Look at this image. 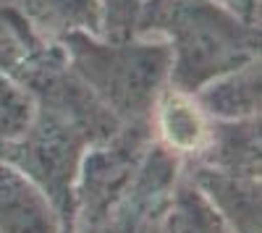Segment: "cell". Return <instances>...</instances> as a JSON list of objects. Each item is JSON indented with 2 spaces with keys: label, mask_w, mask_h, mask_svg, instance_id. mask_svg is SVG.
Returning a JSON list of instances; mask_svg holds the SVG:
<instances>
[{
  "label": "cell",
  "mask_w": 262,
  "mask_h": 233,
  "mask_svg": "<svg viewBox=\"0 0 262 233\" xmlns=\"http://www.w3.org/2000/svg\"><path fill=\"white\" fill-rule=\"evenodd\" d=\"M137 34L160 37L170 55L168 84L184 92L202 89L259 58V27L238 18L217 0H144Z\"/></svg>",
  "instance_id": "6da1fadb"
},
{
  "label": "cell",
  "mask_w": 262,
  "mask_h": 233,
  "mask_svg": "<svg viewBox=\"0 0 262 233\" xmlns=\"http://www.w3.org/2000/svg\"><path fill=\"white\" fill-rule=\"evenodd\" d=\"M181 168L221 213L231 233H262V186L257 176L221 173L189 162H181Z\"/></svg>",
  "instance_id": "5b68a950"
},
{
  "label": "cell",
  "mask_w": 262,
  "mask_h": 233,
  "mask_svg": "<svg viewBox=\"0 0 262 233\" xmlns=\"http://www.w3.org/2000/svg\"><path fill=\"white\" fill-rule=\"evenodd\" d=\"M0 233H63L55 207L16 168L0 160Z\"/></svg>",
  "instance_id": "ba28073f"
},
{
  "label": "cell",
  "mask_w": 262,
  "mask_h": 233,
  "mask_svg": "<svg viewBox=\"0 0 262 233\" xmlns=\"http://www.w3.org/2000/svg\"><path fill=\"white\" fill-rule=\"evenodd\" d=\"M149 129L155 139L168 155L179 162H191L200 157L205 144L210 139L212 118L202 110L191 92L168 87L158 95L149 113Z\"/></svg>",
  "instance_id": "277c9868"
},
{
  "label": "cell",
  "mask_w": 262,
  "mask_h": 233,
  "mask_svg": "<svg viewBox=\"0 0 262 233\" xmlns=\"http://www.w3.org/2000/svg\"><path fill=\"white\" fill-rule=\"evenodd\" d=\"M179 171L181 162L152 142L131 183L100 213L79 220L74 233H165L168 202Z\"/></svg>",
  "instance_id": "3957f363"
},
{
  "label": "cell",
  "mask_w": 262,
  "mask_h": 233,
  "mask_svg": "<svg viewBox=\"0 0 262 233\" xmlns=\"http://www.w3.org/2000/svg\"><path fill=\"white\" fill-rule=\"evenodd\" d=\"M165 233H231L221 213L200 192V186L184 173V168L179 171L168 202Z\"/></svg>",
  "instance_id": "30bf717a"
},
{
  "label": "cell",
  "mask_w": 262,
  "mask_h": 233,
  "mask_svg": "<svg viewBox=\"0 0 262 233\" xmlns=\"http://www.w3.org/2000/svg\"><path fill=\"white\" fill-rule=\"evenodd\" d=\"M8 6L34 37L53 45L71 34L105 37L102 0H11Z\"/></svg>",
  "instance_id": "8992f818"
},
{
  "label": "cell",
  "mask_w": 262,
  "mask_h": 233,
  "mask_svg": "<svg viewBox=\"0 0 262 233\" xmlns=\"http://www.w3.org/2000/svg\"><path fill=\"white\" fill-rule=\"evenodd\" d=\"M217 3L226 6L228 11H233L238 18L259 27V0H217Z\"/></svg>",
  "instance_id": "4fadbf2b"
},
{
  "label": "cell",
  "mask_w": 262,
  "mask_h": 233,
  "mask_svg": "<svg viewBox=\"0 0 262 233\" xmlns=\"http://www.w3.org/2000/svg\"><path fill=\"white\" fill-rule=\"evenodd\" d=\"M144 0H102L105 8V37H134L137 21L142 13Z\"/></svg>",
  "instance_id": "7c38bea8"
},
{
  "label": "cell",
  "mask_w": 262,
  "mask_h": 233,
  "mask_svg": "<svg viewBox=\"0 0 262 233\" xmlns=\"http://www.w3.org/2000/svg\"><path fill=\"white\" fill-rule=\"evenodd\" d=\"M189 165H205L221 173L259 178V171H262L259 115L244 118V121H212L205 150Z\"/></svg>",
  "instance_id": "52a82bcc"
},
{
  "label": "cell",
  "mask_w": 262,
  "mask_h": 233,
  "mask_svg": "<svg viewBox=\"0 0 262 233\" xmlns=\"http://www.w3.org/2000/svg\"><path fill=\"white\" fill-rule=\"evenodd\" d=\"M32 118H34L32 95L0 68V150L13 144L24 134Z\"/></svg>",
  "instance_id": "8fae6325"
},
{
  "label": "cell",
  "mask_w": 262,
  "mask_h": 233,
  "mask_svg": "<svg viewBox=\"0 0 262 233\" xmlns=\"http://www.w3.org/2000/svg\"><path fill=\"white\" fill-rule=\"evenodd\" d=\"M74 74L121 123H149L158 95L168 87L170 55L160 37L71 34L60 42Z\"/></svg>",
  "instance_id": "7a4b0ae2"
},
{
  "label": "cell",
  "mask_w": 262,
  "mask_h": 233,
  "mask_svg": "<svg viewBox=\"0 0 262 233\" xmlns=\"http://www.w3.org/2000/svg\"><path fill=\"white\" fill-rule=\"evenodd\" d=\"M196 102L212 121H244L257 118L262 105V68L259 58L249 60L223 76L207 81L194 92Z\"/></svg>",
  "instance_id": "9c48e42d"
}]
</instances>
